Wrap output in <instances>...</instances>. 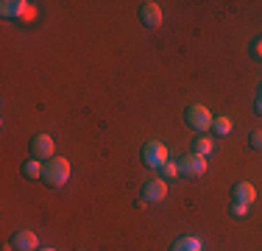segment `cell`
<instances>
[{"instance_id": "1", "label": "cell", "mask_w": 262, "mask_h": 251, "mask_svg": "<svg viewBox=\"0 0 262 251\" xmlns=\"http://www.w3.org/2000/svg\"><path fill=\"white\" fill-rule=\"evenodd\" d=\"M42 181H45L48 187H53V190L64 187L67 181H70V159H67V156H53V159H48Z\"/></svg>"}, {"instance_id": "2", "label": "cell", "mask_w": 262, "mask_h": 251, "mask_svg": "<svg viewBox=\"0 0 262 251\" xmlns=\"http://www.w3.org/2000/svg\"><path fill=\"white\" fill-rule=\"evenodd\" d=\"M165 162H170V154H167V145H165V142L148 140L145 145H142V165L162 171V165H165Z\"/></svg>"}, {"instance_id": "3", "label": "cell", "mask_w": 262, "mask_h": 251, "mask_svg": "<svg viewBox=\"0 0 262 251\" xmlns=\"http://www.w3.org/2000/svg\"><path fill=\"white\" fill-rule=\"evenodd\" d=\"M187 123H190L192 131L204 134V131L212 129V123H215V115H212V112H209L204 103H192V106H187Z\"/></svg>"}, {"instance_id": "4", "label": "cell", "mask_w": 262, "mask_h": 251, "mask_svg": "<svg viewBox=\"0 0 262 251\" xmlns=\"http://www.w3.org/2000/svg\"><path fill=\"white\" fill-rule=\"evenodd\" d=\"M179 173L187 176V179H198V176L207 173V156H198V154H187L179 159Z\"/></svg>"}, {"instance_id": "5", "label": "cell", "mask_w": 262, "mask_h": 251, "mask_svg": "<svg viewBox=\"0 0 262 251\" xmlns=\"http://www.w3.org/2000/svg\"><path fill=\"white\" fill-rule=\"evenodd\" d=\"M31 156L39 162H48L56 156V142L51 134H36L34 140H31Z\"/></svg>"}, {"instance_id": "6", "label": "cell", "mask_w": 262, "mask_h": 251, "mask_svg": "<svg viewBox=\"0 0 262 251\" xmlns=\"http://www.w3.org/2000/svg\"><path fill=\"white\" fill-rule=\"evenodd\" d=\"M142 198H145L148 204L165 201L167 198V181L165 179H148L145 184H142Z\"/></svg>"}, {"instance_id": "7", "label": "cell", "mask_w": 262, "mask_h": 251, "mask_svg": "<svg viewBox=\"0 0 262 251\" xmlns=\"http://www.w3.org/2000/svg\"><path fill=\"white\" fill-rule=\"evenodd\" d=\"M140 20H142L145 28H159L162 25V6L154 3V0L140 3Z\"/></svg>"}, {"instance_id": "8", "label": "cell", "mask_w": 262, "mask_h": 251, "mask_svg": "<svg viewBox=\"0 0 262 251\" xmlns=\"http://www.w3.org/2000/svg\"><path fill=\"white\" fill-rule=\"evenodd\" d=\"M11 246H14V251H36L39 248V237H36L34 232H28V229H20V232H14V237H11Z\"/></svg>"}, {"instance_id": "9", "label": "cell", "mask_w": 262, "mask_h": 251, "mask_svg": "<svg viewBox=\"0 0 262 251\" xmlns=\"http://www.w3.org/2000/svg\"><path fill=\"white\" fill-rule=\"evenodd\" d=\"M232 198L237 201V204H248V206H251L254 201H257V190H254L251 181H237V184L232 187Z\"/></svg>"}, {"instance_id": "10", "label": "cell", "mask_w": 262, "mask_h": 251, "mask_svg": "<svg viewBox=\"0 0 262 251\" xmlns=\"http://www.w3.org/2000/svg\"><path fill=\"white\" fill-rule=\"evenodd\" d=\"M0 14L6 20H20L23 14H28V3L26 0H3L0 3Z\"/></svg>"}, {"instance_id": "11", "label": "cell", "mask_w": 262, "mask_h": 251, "mask_svg": "<svg viewBox=\"0 0 262 251\" xmlns=\"http://www.w3.org/2000/svg\"><path fill=\"white\" fill-rule=\"evenodd\" d=\"M170 251H204V240L195 235H184L170 246Z\"/></svg>"}, {"instance_id": "12", "label": "cell", "mask_w": 262, "mask_h": 251, "mask_svg": "<svg viewBox=\"0 0 262 251\" xmlns=\"http://www.w3.org/2000/svg\"><path fill=\"white\" fill-rule=\"evenodd\" d=\"M215 148H217V142L212 140V137H207V134H198L195 140H192V154H198V156L215 154Z\"/></svg>"}, {"instance_id": "13", "label": "cell", "mask_w": 262, "mask_h": 251, "mask_svg": "<svg viewBox=\"0 0 262 251\" xmlns=\"http://www.w3.org/2000/svg\"><path fill=\"white\" fill-rule=\"evenodd\" d=\"M23 176H26V179H42V176H45V162H39V159H34V156H31L28 162H23Z\"/></svg>"}, {"instance_id": "14", "label": "cell", "mask_w": 262, "mask_h": 251, "mask_svg": "<svg viewBox=\"0 0 262 251\" xmlns=\"http://www.w3.org/2000/svg\"><path fill=\"white\" fill-rule=\"evenodd\" d=\"M232 129H234V123H232V117H229V115H217L215 123H212V131H215L217 137H229V134H232Z\"/></svg>"}, {"instance_id": "15", "label": "cell", "mask_w": 262, "mask_h": 251, "mask_svg": "<svg viewBox=\"0 0 262 251\" xmlns=\"http://www.w3.org/2000/svg\"><path fill=\"white\" fill-rule=\"evenodd\" d=\"M176 176H182L179 173V162H165V165H162V179H176Z\"/></svg>"}, {"instance_id": "16", "label": "cell", "mask_w": 262, "mask_h": 251, "mask_svg": "<svg viewBox=\"0 0 262 251\" xmlns=\"http://www.w3.org/2000/svg\"><path fill=\"white\" fill-rule=\"evenodd\" d=\"M229 212H232V218H246L248 215V204H237V201H234Z\"/></svg>"}, {"instance_id": "17", "label": "cell", "mask_w": 262, "mask_h": 251, "mask_svg": "<svg viewBox=\"0 0 262 251\" xmlns=\"http://www.w3.org/2000/svg\"><path fill=\"white\" fill-rule=\"evenodd\" d=\"M248 142H251V148H254V151H262V129L251 131V137H248Z\"/></svg>"}, {"instance_id": "18", "label": "cell", "mask_w": 262, "mask_h": 251, "mask_svg": "<svg viewBox=\"0 0 262 251\" xmlns=\"http://www.w3.org/2000/svg\"><path fill=\"white\" fill-rule=\"evenodd\" d=\"M254 53H257V56H262V39H257V42H254Z\"/></svg>"}, {"instance_id": "19", "label": "cell", "mask_w": 262, "mask_h": 251, "mask_svg": "<svg viewBox=\"0 0 262 251\" xmlns=\"http://www.w3.org/2000/svg\"><path fill=\"white\" fill-rule=\"evenodd\" d=\"M254 109H257V115H262V95L257 98V103H254Z\"/></svg>"}, {"instance_id": "20", "label": "cell", "mask_w": 262, "mask_h": 251, "mask_svg": "<svg viewBox=\"0 0 262 251\" xmlns=\"http://www.w3.org/2000/svg\"><path fill=\"white\" fill-rule=\"evenodd\" d=\"M36 251H56V248H36Z\"/></svg>"}, {"instance_id": "21", "label": "cell", "mask_w": 262, "mask_h": 251, "mask_svg": "<svg viewBox=\"0 0 262 251\" xmlns=\"http://www.w3.org/2000/svg\"><path fill=\"white\" fill-rule=\"evenodd\" d=\"M81 251H84V248H81Z\"/></svg>"}]
</instances>
